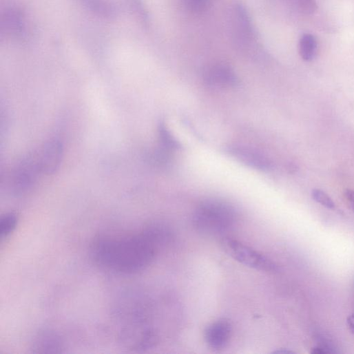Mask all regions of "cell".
Segmentation results:
<instances>
[{
	"mask_svg": "<svg viewBox=\"0 0 354 354\" xmlns=\"http://www.w3.org/2000/svg\"><path fill=\"white\" fill-rule=\"evenodd\" d=\"M165 234L159 227H152L136 234L103 236L95 241L92 256L98 265L112 272L137 273L154 260Z\"/></svg>",
	"mask_w": 354,
	"mask_h": 354,
	"instance_id": "obj_1",
	"label": "cell"
},
{
	"mask_svg": "<svg viewBox=\"0 0 354 354\" xmlns=\"http://www.w3.org/2000/svg\"><path fill=\"white\" fill-rule=\"evenodd\" d=\"M238 220L236 210L231 205L220 200L203 202L193 217L195 229L208 236L223 234L233 228Z\"/></svg>",
	"mask_w": 354,
	"mask_h": 354,
	"instance_id": "obj_2",
	"label": "cell"
},
{
	"mask_svg": "<svg viewBox=\"0 0 354 354\" xmlns=\"http://www.w3.org/2000/svg\"><path fill=\"white\" fill-rule=\"evenodd\" d=\"M221 244L230 257L246 267L267 273L278 271V265L271 259L238 240L225 238Z\"/></svg>",
	"mask_w": 354,
	"mask_h": 354,
	"instance_id": "obj_3",
	"label": "cell"
},
{
	"mask_svg": "<svg viewBox=\"0 0 354 354\" xmlns=\"http://www.w3.org/2000/svg\"><path fill=\"white\" fill-rule=\"evenodd\" d=\"M41 173L37 155L23 160L15 169L12 187L15 193L21 194L30 190L34 185L37 175Z\"/></svg>",
	"mask_w": 354,
	"mask_h": 354,
	"instance_id": "obj_4",
	"label": "cell"
},
{
	"mask_svg": "<svg viewBox=\"0 0 354 354\" xmlns=\"http://www.w3.org/2000/svg\"><path fill=\"white\" fill-rule=\"evenodd\" d=\"M63 145L58 139L48 141L37 154L41 173L50 175L59 168L63 157Z\"/></svg>",
	"mask_w": 354,
	"mask_h": 354,
	"instance_id": "obj_5",
	"label": "cell"
},
{
	"mask_svg": "<svg viewBox=\"0 0 354 354\" xmlns=\"http://www.w3.org/2000/svg\"><path fill=\"white\" fill-rule=\"evenodd\" d=\"M204 79L209 86L225 89L238 83L237 76L233 69L225 63L214 64L207 68Z\"/></svg>",
	"mask_w": 354,
	"mask_h": 354,
	"instance_id": "obj_6",
	"label": "cell"
},
{
	"mask_svg": "<svg viewBox=\"0 0 354 354\" xmlns=\"http://www.w3.org/2000/svg\"><path fill=\"white\" fill-rule=\"evenodd\" d=\"M229 152L240 162L254 169L268 170L271 167L270 160L264 154L252 148L234 145L229 147Z\"/></svg>",
	"mask_w": 354,
	"mask_h": 354,
	"instance_id": "obj_7",
	"label": "cell"
},
{
	"mask_svg": "<svg viewBox=\"0 0 354 354\" xmlns=\"http://www.w3.org/2000/svg\"><path fill=\"white\" fill-rule=\"evenodd\" d=\"M232 328L225 320H220L211 324L205 331V340L213 348L220 349L229 342Z\"/></svg>",
	"mask_w": 354,
	"mask_h": 354,
	"instance_id": "obj_8",
	"label": "cell"
},
{
	"mask_svg": "<svg viewBox=\"0 0 354 354\" xmlns=\"http://www.w3.org/2000/svg\"><path fill=\"white\" fill-rule=\"evenodd\" d=\"M63 344L60 337L52 331L40 333L35 338L32 349L37 353H61Z\"/></svg>",
	"mask_w": 354,
	"mask_h": 354,
	"instance_id": "obj_9",
	"label": "cell"
},
{
	"mask_svg": "<svg viewBox=\"0 0 354 354\" xmlns=\"http://www.w3.org/2000/svg\"><path fill=\"white\" fill-rule=\"evenodd\" d=\"M317 52V42L314 36L303 34L299 41V53L305 61L313 60Z\"/></svg>",
	"mask_w": 354,
	"mask_h": 354,
	"instance_id": "obj_10",
	"label": "cell"
},
{
	"mask_svg": "<svg viewBox=\"0 0 354 354\" xmlns=\"http://www.w3.org/2000/svg\"><path fill=\"white\" fill-rule=\"evenodd\" d=\"M81 1L90 10L100 16L111 17L115 15V8L110 0H81Z\"/></svg>",
	"mask_w": 354,
	"mask_h": 354,
	"instance_id": "obj_11",
	"label": "cell"
},
{
	"mask_svg": "<svg viewBox=\"0 0 354 354\" xmlns=\"http://www.w3.org/2000/svg\"><path fill=\"white\" fill-rule=\"evenodd\" d=\"M158 134L161 146L169 150L179 149L181 147L178 140H176L163 123L158 125Z\"/></svg>",
	"mask_w": 354,
	"mask_h": 354,
	"instance_id": "obj_12",
	"label": "cell"
},
{
	"mask_svg": "<svg viewBox=\"0 0 354 354\" xmlns=\"http://www.w3.org/2000/svg\"><path fill=\"white\" fill-rule=\"evenodd\" d=\"M18 224V217L14 214H8L0 220V237L8 238L14 232Z\"/></svg>",
	"mask_w": 354,
	"mask_h": 354,
	"instance_id": "obj_13",
	"label": "cell"
},
{
	"mask_svg": "<svg viewBox=\"0 0 354 354\" xmlns=\"http://www.w3.org/2000/svg\"><path fill=\"white\" fill-rule=\"evenodd\" d=\"M6 28L15 34H21L24 28V23L22 17L17 12L11 11L6 16Z\"/></svg>",
	"mask_w": 354,
	"mask_h": 354,
	"instance_id": "obj_14",
	"label": "cell"
},
{
	"mask_svg": "<svg viewBox=\"0 0 354 354\" xmlns=\"http://www.w3.org/2000/svg\"><path fill=\"white\" fill-rule=\"evenodd\" d=\"M183 3L187 10L193 14H199L209 9L212 0H183Z\"/></svg>",
	"mask_w": 354,
	"mask_h": 354,
	"instance_id": "obj_15",
	"label": "cell"
},
{
	"mask_svg": "<svg viewBox=\"0 0 354 354\" xmlns=\"http://www.w3.org/2000/svg\"><path fill=\"white\" fill-rule=\"evenodd\" d=\"M311 353L313 354L337 353L338 351L333 343L322 336L319 337L317 344L312 348Z\"/></svg>",
	"mask_w": 354,
	"mask_h": 354,
	"instance_id": "obj_16",
	"label": "cell"
},
{
	"mask_svg": "<svg viewBox=\"0 0 354 354\" xmlns=\"http://www.w3.org/2000/svg\"><path fill=\"white\" fill-rule=\"evenodd\" d=\"M311 196L315 202L326 209L333 210L335 208V205L333 200L326 193L320 189L313 190Z\"/></svg>",
	"mask_w": 354,
	"mask_h": 354,
	"instance_id": "obj_17",
	"label": "cell"
},
{
	"mask_svg": "<svg viewBox=\"0 0 354 354\" xmlns=\"http://www.w3.org/2000/svg\"><path fill=\"white\" fill-rule=\"evenodd\" d=\"M344 196L348 202L350 209L354 213V190H346Z\"/></svg>",
	"mask_w": 354,
	"mask_h": 354,
	"instance_id": "obj_18",
	"label": "cell"
},
{
	"mask_svg": "<svg viewBox=\"0 0 354 354\" xmlns=\"http://www.w3.org/2000/svg\"><path fill=\"white\" fill-rule=\"evenodd\" d=\"M346 324L350 331L354 335V313L348 316Z\"/></svg>",
	"mask_w": 354,
	"mask_h": 354,
	"instance_id": "obj_19",
	"label": "cell"
},
{
	"mask_svg": "<svg viewBox=\"0 0 354 354\" xmlns=\"http://www.w3.org/2000/svg\"><path fill=\"white\" fill-rule=\"evenodd\" d=\"M273 353H276V354H293V353H295V352L293 351L287 350V349H280V350H278V351H273Z\"/></svg>",
	"mask_w": 354,
	"mask_h": 354,
	"instance_id": "obj_20",
	"label": "cell"
}]
</instances>
